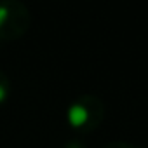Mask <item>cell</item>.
I'll list each match as a JSON object with an SVG mask.
<instances>
[{"mask_svg":"<svg viewBox=\"0 0 148 148\" xmlns=\"http://www.w3.org/2000/svg\"><path fill=\"white\" fill-rule=\"evenodd\" d=\"M89 119V112L84 105L80 103H75V105H71L68 108V122L73 125V127H80L87 122Z\"/></svg>","mask_w":148,"mask_h":148,"instance_id":"cell-1","label":"cell"},{"mask_svg":"<svg viewBox=\"0 0 148 148\" xmlns=\"http://www.w3.org/2000/svg\"><path fill=\"white\" fill-rule=\"evenodd\" d=\"M7 7H4V5H0V25H2L5 19H7Z\"/></svg>","mask_w":148,"mask_h":148,"instance_id":"cell-2","label":"cell"},{"mask_svg":"<svg viewBox=\"0 0 148 148\" xmlns=\"http://www.w3.org/2000/svg\"><path fill=\"white\" fill-rule=\"evenodd\" d=\"M5 96H7V91H5V87H4V86H0V103H2V101L5 99Z\"/></svg>","mask_w":148,"mask_h":148,"instance_id":"cell-3","label":"cell"}]
</instances>
